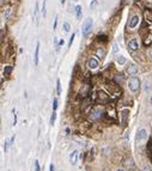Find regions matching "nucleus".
I'll return each mask as SVG.
<instances>
[{"instance_id":"obj_1","label":"nucleus","mask_w":152,"mask_h":171,"mask_svg":"<svg viewBox=\"0 0 152 171\" xmlns=\"http://www.w3.org/2000/svg\"><path fill=\"white\" fill-rule=\"evenodd\" d=\"M128 87L132 92H137L140 87V79L138 77H132L130 79V83H128Z\"/></svg>"},{"instance_id":"obj_2","label":"nucleus","mask_w":152,"mask_h":171,"mask_svg":"<svg viewBox=\"0 0 152 171\" xmlns=\"http://www.w3.org/2000/svg\"><path fill=\"white\" fill-rule=\"evenodd\" d=\"M91 27H92V18H87V19L85 20V23H84L83 30H82V32H83L84 36H86L87 34H89V31L91 30Z\"/></svg>"},{"instance_id":"obj_3","label":"nucleus","mask_w":152,"mask_h":171,"mask_svg":"<svg viewBox=\"0 0 152 171\" xmlns=\"http://www.w3.org/2000/svg\"><path fill=\"white\" fill-rule=\"evenodd\" d=\"M147 139V132H146V129H140V131L138 132V135H137V141L138 142H142V141H145Z\"/></svg>"},{"instance_id":"obj_4","label":"nucleus","mask_w":152,"mask_h":171,"mask_svg":"<svg viewBox=\"0 0 152 171\" xmlns=\"http://www.w3.org/2000/svg\"><path fill=\"white\" fill-rule=\"evenodd\" d=\"M87 67H89L90 69H96L98 67V61L96 60L95 58L89 59V61H87Z\"/></svg>"},{"instance_id":"obj_5","label":"nucleus","mask_w":152,"mask_h":171,"mask_svg":"<svg viewBox=\"0 0 152 171\" xmlns=\"http://www.w3.org/2000/svg\"><path fill=\"white\" fill-rule=\"evenodd\" d=\"M127 73H128V74L130 76H135V74H137V73H138V67L137 66H135V65H130V66L128 67H127Z\"/></svg>"},{"instance_id":"obj_6","label":"nucleus","mask_w":152,"mask_h":171,"mask_svg":"<svg viewBox=\"0 0 152 171\" xmlns=\"http://www.w3.org/2000/svg\"><path fill=\"white\" fill-rule=\"evenodd\" d=\"M102 110L101 109H95L92 112H91V115H90V119L91 120H97V119H100L101 116H102Z\"/></svg>"},{"instance_id":"obj_7","label":"nucleus","mask_w":152,"mask_h":171,"mask_svg":"<svg viewBox=\"0 0 152 171\" xmlns=\"http://www.w3.org/2000/svg\"><path fill=\"white\" fill-rule=\"evenodd\" d=\"M128 114H130V110L128 109H123L121 111V117H122V125L126 126L127 125V119H128Z\"/></svg>"},{"instance_id":"obj_8","label":"nucleus","mask_w":152,"mask_h":171,"mask_svg":"<svg viewBox=\"0 0 152 171\" xmlns=\"http://www.w3.org/2000/svg\"><path fill=\"white\" fill-rule=\"evenodd\" d=\"M128 48H130L131 50H133V52L137 50L138 49V41L135 40V38H132L130 42H128Z\"/></svg>"},{"instance_id":"obj_9","label":"nucleus","mask_w":152,"mask_h":171,"mask_svg":"<svg viewBox=\"0 0 152 171\" xmlns=\"http://www.w3.org/2000/svg\"><path fill=\"white\" fill-rule=\"evenodd\" d=\"M77 158H78V151L74 150L73 152L71 153V156H70V160L72 163V165H76L77 164Z\"/></svg>"},{"instance_id":"obj_10","label":"nucleus","mask_w":152,"mask_h":171,"mask_svg":"<svg viewBox=\"0 0 152 171\" xmlns=\"http://www.w3.org/2000/svg\"><path fill=\"white\" fill-rule=\"evenodd\" d=\"M138 23H139V17L138 16H134V17H132V19L130 20V28H135L138 25Z\"/></svg>"},{"instance_id":"obj_11","label":"nucleus","mask_w":152,"mask_h":171,"mask_svg":"<svg viewBox=\"0 0 152 171\" xmlns=\"http://www.w3.org/2000/svg\"><path fill=\"white\" fill-rule=\"evenodd\" d=\"M123 165H125V168H127V169H133V168L135 166L133 159H131V158H130V159H126L125 163H123Z\"/></svg>"},{"instance_id":"obj_12","label":"nucleus","mask_w":152,"mask_h":171,"mask_svg":"<svg viewBox=\"0 0 152 171\" xmlns=\"http://www.w3.org/2000/svg\"><path fill=\"white\" fill-rule=\"evenodd\" d=\"M96 54H97V56L100 59H103L106 56V52H104V49H102V48H98L97 52H96Z\"/></svg>"},{"instance_id":"obj_13","label":"nucleus","mask_w":152,"mask_h":171,"mask_svg":"<svg viewBox=\"0 0 152 171\" xmlns=\"http://www.w3.org/2000/svg\"><path fill=\"white\" fill-rule=\"evenodd\" d=\"M38 52H40V42L36 44V50H35V63H38Z\"/></svg>"},{"instance_id":"obj_14","label":"nucleus","mask_w":152,"mask_h":171,"mask_svg":"<svg viewBox=\"0 0 152 171\" xmlns=\"http://www.w3.org/2000/svg\"><path fill=\"white\" fill-rule=\"evenodd\" d=\"M76 14H77V18L80 19L82 18V6H76Z\"/></svg>"},{"instance_id":"obj_15","label":"nucleus","mask_w":152,"mask_h":171,"mask_svg":"<svg viewBox=\"0 0 152 171\" xmlns=\"http://www.w3.org/2000/svg\"><path fill=\"white\" fill-rule=\"evenodd\" d=\"M116 61H117V63H120V65H123V63L126 62V58H125V56H122V55H120V56H117Z\"/></svg>"},{"instance_id":"obj_16","label":"nucleus","mask_w":152,"mask_h":171,"mask_svg":"<svg viewBox=\"0 0 152 171\" xmlns=\"http://www.w3.org/2000/svg\"><path fill=\"white\" fill-rule=\"evenodd\" d=\"M11 71H12V66H6L4 68V74L5 76H9L10 73H11Z\"/></svg>"},{"instance_id":"obj_17","label":"nucleus","mask_w":152,"mask_h":171,"mask_svg":"<svg viewBox=\"0 0 152 171\" xmlns=\"http://www.w3.org/2000/svg\"><path fill=\"white\" fill-rule=\"evenodd\" d=\"M62 28H63V31H65V32H68L70 29H71V27H70V24H68V23H63Z\"/></svg>"},{"instance_id":"obj_18","label":"nucleus","mask_w":152,"mask_h":171,"mask_svg":"<svg viewBox=\"0 0 152 171\" xmlns=\"http://www.w3.org/2000/svg\"><path fill=\"white\" fill-rule=\"evenodd\" d=\"M55 119H57V112H55V111H53V114H52V117H50V125H54Z\"/></svg>"},{"instance_id":"obj_19","label":"nucleus","mask_w":152,"mask_h":171,"mask_svg":"<svg viewBox=\"0 0 152 171\" xmlns=\"http://www.w3.org/2000/svg\"><path fill=\"white\" fill-rule=\"evenodd\" d=\"M145 17L152 22V11H146L145 12Z\"/></svg>"},{"instance_id":"obj_20","label":"nucleus","mask_w":152,"mask_h":171,"mask_svg":"<svg viewBox=\"0 0 152 171\" xmlns=\"http://www.w3.org/2000/svg\"><path fill=\"white\" fill-rule=\"evenodd\" d=\"M57 90H58V95H60L61 93V84H60V80H58L57 81Z\"/></svg>"},{"instance_id":"obj_21","label":"nucleus","mask_w":152,"mask_h":171,"mask_svg":"<svg viewBox=\"0 0 152 171\" xmlns=\"http://www.w3.org/2000/svg\"><path fill=\"white\" fill-rule=\"evenodd\" d=\"M42 14H43V17H46V0H43V6H42Z\"/></svg>"},{"instance_id":"obj_22","label":"nucleus","mask_w":152,"mask_h":171,"mask_svg":"<svg viewBox=\"0 0 152 171\" xmlns=\"http://www.w3.org/2000/svg\"><path fill=\"white\" fill-rule=\"evenodd\" d=\"M74 34H72V36H71V38H70V42H68V47H71L72 46V43H73V40H74Z\"/></svg>"},{"instance_id":"obj_23","label":"nucleus","mask_w":152,"mask_h":171,"mask_svg":"<svg viewBox=\"0 0 152 171\" xmlns=\"http://www.w3.org/2000/svg\"><path fill=\"white\" fill-rule=\"evenodd\" d=\"M34 164H35V170H36V171H40V165H38V160H35V163H34Z\"/></svg>"},{"instance_id":"obj_24","label":"nucleus","mask_w":152,"mask_h":171,"mask_svg":"<svg viewBox=\"0 0 152 171\" xmlns=\"http://www.w3.org/2000/svg\"><path fill=\"white\" fill-rule=\"evenodd\" d=\"M54 105H53V109H54V111L57 110V108H58V101L57 99H54V103H53Z\"/></svg>"},{"instance_id":"obj_25","label":"nucleus","mask_w":152,"mask_h":171,"mask_svg":"<svg viewBox=\"0 0 152 171\" xmlns=\"http://www.w3.org/2000/svg\"><path fill=\"white\" fill-rule=\"evenodd\" d=\"M117 50H119V48H117V44H116V43H114V44H113V52H114V53H116Z\"/></svg>"},{"instance_id":"obj_26","label":"nucleus","mask_w":152,"mask_h":171,"mask_svg":"<svg viewBox=\"0 0 152 171\" xmlns=\"http://www.w3.org/2000/svg\"><path fill=\"white\" fill-rule=\"evenodd\" d=\"M57 24H58V18H55V23H54V29H57Z\"/></svg>"},{"instance_id":"obj_27","label":"nucleus","mask_w":152,"mask_h":171,"mask_svg":"<svg viewBox=\"0 0 152 171\" xmlns=\"http://www.w3.org/2000/svg\"><path fill=\"white\" fill-rule=\"evenodd\" d=\"M49 170H50V171H54V165H53V164H50V166H49Z\"/></svg>"},{"instance_id":"obj_28","label":"nucleus","mask_w":152,"mask_h":171,"mask_svg":"<svg viewBox=\"0 0 152 171\" xmlns=\"http://www.w3.org/2000/svg\"><path fill=\"white\" fill-rule=\"evenodd\" d=\"M145 171H152V170H151L150 168H147V166H146V168H145Z\"/></svg>"},{"instance_id":"obj_29","label":"nucleus","mask_w":152,"mask_h":171,"mask_svg":"<svg viewBox=\"0 0 152 171\" xmlns=\"http://www.w3.org/2000/svg\"><path fill=\"white\" fill-rule=\"evenodd\" d=\"M96 4H97V1H96V0H95V1H93V3H92V4H91V6H95V5H96Z\"/></svg>"},{"instance_id":"obj_30","label":"nucleus","mask_w":152,"mask_h":171,"mask_svg":"<svg viewBox=\"0 0 152 171\" xmlns=\"http://www.w3.org/2000/svg\"><path fill=\"white\" fill-rule=\"evenodd\" d=\"M117 171H126V170H123V169H119Z\"/></svg>"},{"instance_id":"obj_31","label":"nucleus","mask_w":152,"mask_h":171,"mask_svg":"<svg viewBox=\"0 0 152 171\" xmlns=\"http://www.w3.org/2000/svg\"><path fill=\"white\" fill-rule=\"evenodd\" d=\"M150 103L152 104V96H151V98H150Z\"/></svg>"},{"instance_id":"obj_32","label":"nucleus","mask_w":152,"mask_h":171,"mask_svg":"<svg viewBox=\"0 0 152 171\" xmlns=\"http://www.w3.org/2000/svg\"><path fill=\"white\" fill-rule=\"evenodd\" d=\"M150 55H151V58H152V49H151V52H150Z\"/></svg>"}]
</instances>
